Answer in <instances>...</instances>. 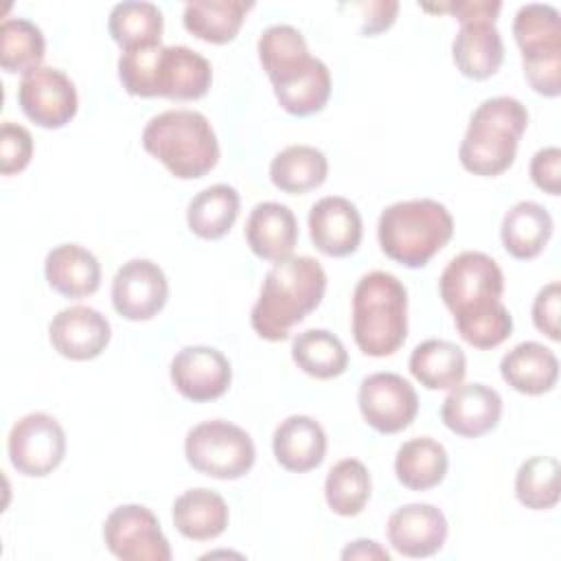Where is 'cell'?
Masks as SVG:
<instances>
[{
  "instance_id": "6da1fadb",
  "label": "cell",
  "mask_w": 561,
  "mask_h": 561,
  "mask_svg": "<svg viewBox=\"0 0 561 561\" xmlns=\"http://www.w3.org/2000/svg\"><path fill=\"white\" fill-rule=\"evenodd\" d=\"M438 291L467 344L486 351L511 335L513 318L502 305L504 274L489 254L467 250L454 256L438 278Z\"/></svg>"
},
{
  "instance_id": "7a4b0ae2",
  "label": "cell",
  "mask_w": 561,
  "mask_h": 561,
  "mask_svg": "<svg viewBox=\"0 0 561 561\" xmlns=\"http://www.w3.org/2000/svg\"><path fill=\"white\" fill-rule=\"evenodd\" d=\"M327 272L313 256H287L272 265L250 311L254 333L267 342H283L289 331L320 307Z\"/></svg>"
},
{
  "instance_id": "3957f363",
  "label": "cell",
  "mask_w": 561,
  "mask_h": 561,
  "mask_svg": "<svg viewBox=\"0 0 561 561\" xmlns=\"http://www.w3.org/2000/svg\"><path fill=\"white\" fill-rule=\"evenodd\" d=\"M454 234V217L445 204L419 197L386 206L377 221L381 252L405 265L423 267Z\"/></svg>"
},
{
  "instance_id": "277c9868",
  "label": "cell",
  "mask_w": 561,
  "mask_h": 561,
  "mask_svg": "<svg viewBox=\"0 0 561 561\" xmlns=\"http://www.w3.org/2000/svg\"><path fill=\"white\" fill-rule=\"evenodd\" d=\"M353 340L364 355L388 357L408 337V291L390 272L364 274L353 291Z\"/></svg>"
},
{
  "instance_id": "5b68a950",
  "label": "cell",
  "mask_w": 561,
  "mask_h": 561,
  "mask_svg": "<svg viewBox=\"0 0 561 561\" xmlns=\"http://www.w3.org/2000/svg\"><path fill=\"white\" fill-rule=\"evenodd\" d=\"M528 127V112L515 96L484 99L469 118L458 149L460 164L482 178L508 171L517 156V145Z\"/></svg>"
},
{
  "instance_id": "8992f818",
  "label": "cell",
  "mask_w": 561,
  "mask_h": 561,
  "mask_svg": "<svg viewBox=\"0 0 561 561\" xmlns=\"http://www.w3.org/2000/svg\"><path fill=\"white\" fill-rule=\"evenodd\" d=\"M142 147L160 160L171 175L195 180L215 169L219 142L208 118L195 110H167L142 129Z\"/></svg>"
},
{
  "instance_id": "52a82bcc",
  "label": "cell",
  "mask_w": 561,
  "mask_h": 561,
  "mask_svg": "<svg viewBox=\"0 0 561 561\" xmlns=\"http://www.w3.org/2000/svg\"><path fill=\"white\" fill-rule=\"evenodd\" d=\"M513 35L522 50L524 77L537 94H561V15L552 4L530 2L519 7Z\"/></svg>"
},
{
  "instance_id": "ba28073f",
  "label": "cell",
  "mask_w": 561,
  "mask_h": 561,
  "mask_svg": "<svg viewBox=\"0 0 561 561\" xmlns=\"http://www.w3.org/2000/svg\"><path fill=\"white\" fill-rule=\"evenodd\" d=\"M188 465L210 478L237 480L245 476L256 458L252 436L224 419L202 421L184 438Z\"/></svg>"
},
{
  "instance_id": "9c48e42d",
  "label": "cell",
  "mask_w": 561,
  "mask_h": 561,
  "mask_svg": "<svg viewBox=\"0 0 561 561\" xmlns=\"http://www.w3.org/2000/svg\"><path fill=\"white\" fill-rule=\"evenodd\" d=\"M7 451L18 473L44 478L53 473L66 456V432L59 421L46 412L24 414L9 432Z\"/></svg>"
},
{
  "instance_id": "30bf717a",
  "label": "cell",
  "mask_w": 561,
  "mask_h": 561,
  "mask_svg": "<svg viewBox=\"0 0 561 561\" xmlns=\"http://www.w3.org/2000/svg\"><path fill=\"white\" fill-rule=\"evenodd\" d=\"M103 541L123 561H169L173 557L158 517L142 504L116 506L105 517Z\"/></svg>"
},
{
  "instance_id": "8fae6325",
  "label": "cell",
  "mask_w": 561,
  "mask_h": 561,
  "mask_svg": "<svg viewBox=\"0 0 561 561\" xmlns=\"http://www.w3.org/2000/svg\"><path fill=\"white\" fill-rule=\"evenodd\" d=\"M18 103L35 125L44 129H59L75 118L79 96L72 79L64 70L39 66L22 75Z\"/></svg>"
},
{
  "instance_id": "7c38bea8",
  "label": "cell",
  "mask_w": 561,
  "mask_h": 561,
  "mask_svg": "<svg viewBox=\"0 0 561 561\" xmlns=\"http://www.w3.org/2000/svg\"><path fill=\"white\" fill-rule=\"evenodd\" d=\"M357 403L364 421L379 434H397L410 427L419 412L414 386L397 373H373L364 377Z\"/></svg>"
},
{
  "instance_id": "4fadbf2b",
  "label": "cell",
  "mask_w": 561,
  "mask_h": 561,
  "mask_svg": "<svg viewBox=\"0 0 561 561\" xmlns=\"http://www.w3.org/2000/svg\"><path fill=\"white\" fill-rule=\"evenodd\" d=\"M169 298V280L162 267L149 259L123 263L112 280V305L118 316L131 322L151 320Z\"/></svg>"
},
{
  "instance_id": "5bb4252c",
  "label": "cell",
  "mask_w": 561,
  "mask_h": 561,
  "mask_svg": "<svg viewBox=\"0 0 561 561\" xmlns=\"http://www.w3.org/2000/svg\"><path fill=\"white\" fill-rule=\"evenodd\" d=\"M171 383L195 403L219 399L232 381L228 357L213 346H184L171 359Z\"/></svg>"
},
{
  "instance_id": "9a60e30c",
  "label": "cell",
  "mask_w": 561,
  "mask_h": 561,
  "mask_svg": "<svg viewBox=\"0 0 561 561\" xmlns=\"http://www.w3.org/2000/svg\"><path fill=\"white\" fill-rule=\"evenodd\" d=\"M213 83L210 61L188 46H160L151 75V96L202 99Z\"/></svg>"
},
{
  "instance_id": "2e32d148",
  "label": "cell",
  "mask_w": 561,
  "mask_h": 561,
  "mask_svg": "<svg viewBox=\"0 0 561 561\" xmlns=\"http://www.w3.org/2000/svg\"><path fill=\"white\" fill-rule=\"evenodd\" d=\"M48 337L61 357L88 362L107 348L112 327L101 311L88 305H72L53 316L48 324Z\"/></svg>"
},
{
  "instance_id": "e0dca14e",
  "label": "cell",
  "mask_w": 561,
  "mask_h": 561,
  "mask_svg": "<svg viewBox=\"0 0 561 561\" xmlns=\"http://www.w3.org/2000/svg\"><path fill=\"white\" fill-rule=\"evenodd\" d=\"M447 519L440 508L425 502L399 506L386 524L390 546L410 559L436 554L447 539Z\"/></svg>"
},
{
  "instance_id": "ac0fdd59",
  "label": "cell",
  "mask_w": 561,
  "mask_h": 561,
  "mask_svg": "<svg viewBox=\"0 0 561 561\" xmlns=\"http://www.w3.org/2000/svg\"><path fill=\"white\" fill-rule=\"evenodd\" d=\"M307 224L313 245L327 256H348L362 243V215L346 197L327 195L318 199L309 210Z\"/></svg>"
},
{
  "instance_id": "d6986e66",
  "label": "cell",
  "mask_w": 561,
  "mask_h": 561,
  "mask_svg": "<svg viewBox=\"0 0 561 561\" xmlns=\"http://www.w3.org/2000/svg\"><path fill=\"white\" fill-rule=\"evenodd\" d=\"M502 416V397L480 381L458 383L440 405V419L458 436L478 438L497 427Z\"/></svg>"
},
{
  "instance_id": "ffe728a7",
  "label": "cell",
  "mask_w": 561,
  "mask_h": 561,
  "mask_svg": "<svg viewBox=\"0 0 561 561\" xmlns=\"http://www.w3.org/2000/svg\"><path fill=\"white\" fill-rule=\"evenodd\" d=\"M245 241L263 261L278 263L291 256L298 241V221L294 210L280 202H259L248 215Z\"/></svg>"
},
{
  "instance_id": "44dd1931",
  "label": "cell",
  "mask_w": 561,
  "mask_h": 561,
  "mask_svg": "<svg viewBox=\"0 0 561 561\" xmlns=\"http://www.w3.org/2000/svg\"><path fill=\"white\" fill-rule=\"evenodd\" d=\"M272 449L283 469L305 473L322 465L327 454V434L316 419L307 414H291L276 425Z\"/></svg>"
},
{
  "instance_id": "7402d4cb",
  "label": "cell",
  "mask_w": 561,
  "mask_h": 561,
  "mask_svg": "<svg viewBox=\"0 0 561 561\" xmlns=\"http://www.w3.org/2000/svg\"><path fill=\"white\" fill-rule=\"evenodd\" d=\"M451 57L456 68L469 79L493 77L504 61V42L495 22L476 20L460 24L451 42Z\"/></svg>"
},
{
  "instance_id": "603a6c76",
  "label": "cell",
  "mask_w": 561,
  "mask_h": 561,
  "mask_svg": "<svg viewBox=\"0 0 561 561\" xmlns=\"http://www.w3.org/2000/svg\"><path fill=\"white\" fill-rule=\"evenodd\" d=\"M502 379L522 394H543L557 386L559 359L552 348L528 340L513 346L500 362Z\"/></svg>"
},
{
  "instance_id": "cb8c5ba5",
  "label": "cell",
  "mask_w": 561,
  "mask_h": 561,
  "mask_svg": "<svg viewBox=\"0 0 561 561\" xmlns=\"http://www.w3.org/2000/svg\"><path fill=\"white\" fill-rule=\"evenodd\" d=\"M44 274L48 285L66 298L92 296L101 285L99 259L79 243H61L46 254Z\"/></svg>"
},
{
  "instance_id": "d4e9b609",
  "label": "cell",
  "mask_w": 561,
  "mask_h": 561,
  "mask_svg": "<svg viewBox=\"0 0 561 561\" xmlns=\"http://www.w3.org/2000/svg\"><path fill=\"white\" fill-rule=\"evenodd\" d=\"M175 530L193 541L219 537L230 519L226 500L210 489H188L175 497L171 508Z\"/></svg>"
},
{
  "instance_id": "484cf974",
  "label": "cell",
  "mask_w": 561,
  "mask_h": 561,
  "mask_svg": "<svg viewBox=\"0 0 561 561\" xmlns=\"http://www.w3.org/2000/svg\"><path fill=\"white\" fill-rule=\"evenodd\" d=\"M552 217L550 213L530 199L517 202L513 208L506 210L502 226H500V237L504 250L519 261L535 259L541 254V250L548 245L552 237Z\"/></svg>"
},
{
  "instance_id": "4316f807",
  "label": "cell",
  "mask_w": 561,
  "mask_h": 561,
  "mask_svg": "<svg viewBox=\"0 0 561 561\" xmlns=\"http://www.w3.org/2000/svg\"><path fill=\"white\" fill-rule=\"evenodd\" d=\"M412 377L427 390H451L467 375V357L462 348L449 340H425L410 355Z\"/></svg>"
},
{
  "instance_id": "83f0119b",
  "label": "cell",
  "mask_w": 561,
  "mask_h": 561,
  "mask_svg": "<svg viewBox=\"0 0 561 561\" xmlns=\"http://www.w3.org/2000/svg\"><path fill=\"white\" fill-rule=\"evenodd\" d=\"M447 467L449 458L445 447L430 436L405 440L394 456L397 480L412 491H427L438 486L447 476Z\"/></svg>"
},
{
  "instance_id": "f1b7e54d",
  "label": "cell",
  "mask_w": 561,
  "mask_h": 561,
  "mask_svg": "<svg viewBox=\"0 0 561 561\" xmlns=\"http://www.w3.org/2000/svg\"><path fill=\"white\" fill-rule=\"evenodd\" d=\"M252 7L243 0H193L184 7V28L202 42L228 44L237 37Z\"/></svg>"
},
{
  "instance_id": "f546056e",
  "label": "cell",
  "mask_w": 561,
  "mask_h": 561,
  "mask_svg": "<svg viewBox=\"0 0 561 561\" xmlns=\"http://www.w3.org/2000/svg\"><path fill=\"white\" fill-rule=\"evenodd\" d=\"M241 197L230 184H213L202 188L186 208L188 230L199 239H221L239 217Z\"/></svg>"
},
{
  "instance_id": "4dcf8cb0",
  "label": "cell",
  "mask_w": 561,
  "mask_h": 561,
  "mask_svg": "<svg viewBox=\"0 0 561 561\" xmlns=\"http://www.w3.org/2000/svg\"><path fill=\"white\" fill-rule=\"evenodd\" d=\"M272 85L276 101L287 114L309 116L324 110L331 96V72L322 59L311 57L302 70Z\"/></svg>"
},
{
  "instance_id": "1f68e13d",
  "label": "cell",
  "mask_w": 561,
  "mask_h": 561,
  "mask_svg": "<svg viewBox=\"0 0 561 561\" xmlns=\"http://www.w3.org/2000/svg\"><path fill=\"white\" fill-rule=\"evenodd\" d=\"M329 173L327 156L311 145H289L270 164V180L283 193L300 195L318 188Z\"/></svg>"
},
{
  "instance_id": "d6a6232c",
  "label": "cell",
  "mask_w": 561,
  "mask_h": 561,
  "mask_svg": "<svg viewBox=\"0 0 561 561\" xmlns=\"http://www.w3.org/2000/svg\"><path fill=\"white\" fill-rule=\"evenodd\" d=\"M256 50L259 61L272 83L287 79L311 61L302 33L291 24L267 26L259 37Z\"/></svg>"
},
{
  "instance_id": "836d02e7",
  "label": "cell",
  "mask_w": 561,
  "mask_h": 561,
  "mask_svg": "<svg viewBox=\"0 0 561 561\" xmlns=\"http://www.w3.org/2000/svg\"><path fill=\"white\" fill-rule=\"evenodd\" d=\"M162 28V11L153 2H118L107 18V31L123 50L160 44Z\"/></svg>"
},
{
  "instance_id": "e575fe53",
  "label": "cell",
  "mask_w": 561,
  "mask_h": 561,
  "mask_svg": "<svg viewBox=\"0 0 561 561\" xmlns=\"http://www.w3.org/2000/svg\"><path fill=\"white\" fill-rule=\"evenodd\" d=\"M291 359L302 373L316 379H333L348 368V353L342 340L327 329L298 333L291 344Z\"/></svg>"
},
{
  "instance_id": "d590c367",
  "label": "cell",
  "mask_w": 561,
  "mask_h": 561,
  "mask_svg": "<svg viewBox=\"0 0 561 561\" xmlns=\"http://www.w3.org/2000/svg\"><path fill=\"white\" fill-rule=\"evenodd\" d=\"M370 497V473L357 458L335 462L324 480V500L335 515L355 517Z\"/></svg>"
},
{
  "instance_id": "8d00e7d4",
  "label": "cell",
  "mask_w": 561,
  "mask_h": 561,
  "mask_svg": "<svg viewBox=\"0 0 561 561\" xmlns=\"http://www.w3.org/2000/svg\"><path fill=\"white\" fill-rule=\"evenodd\" d=\"M46 39L42 28L26 18H7L0 24V66L7 72H31L42 66Z\"/></svg>"
},
{
  "instance_id": "74e56055",
  "label": "cell",
  "mask_w": 561,
  "mask_h": 561,
  "mask_svg": "<svg viewBox=\"0 0 561 561\" xmlns=\"http://www.w3.org/2000/svg\"><path fill=\"white\" fill-rule=\"evenodd\" d=\"M515 495L530 511H548L559 504V460L554 456H533L524 460L515 476Z\"/></svg>"
},
{
  "instance_id": "f35d334b",
  "label": "cell",
  "mask_w": 561,
  "mask_h": 561,
  "mask_svg": "<svg viewBox=\"0 0 561 561\" xmlns=\"http://www.w3.org/2000/svg\"><path fill=\"white\" fill-rule=\"evenodd\" d=\"M33 158V136L26 127L4 121L0 127V173L13 175L28 167Z\"/></svg>"
},
{
  "instance_id": "ab89813d",
  "label": "cell",
  "mask_w": 561,
  "mask_h": 561,
  "mask_svg": "<svg viewBox=\"0 0 561 561\" xmlns=\"http://www.w3.org/2000/svg\"><path fill=\"white\" fill-rule=\"evenodd\" d=\"M559 302H561V285L557 280L543 285L533 302V322L535 327L548 335L550 340H561L559 329Z\"/></svg>"
},
{
  "instance_id": "60d3db41",
  "label": "cell",
  "mask_w": 561,
  "mask_h": 561,
  "mask_svg": "<svg viewBox=\"0 0 561 561\" xmlns=\"http://www.w3.org/2000/svg\"><path fill=\"white\" fill-rule=\"evenodd\" d=\"M530 178L548 195L561 193V149L543 147L530 160Z\"/></svg>"
},
{
  "instance_id": "b9f144b4",
  "label": "cell",
  "mask_w": 561,
  "mask_h": 561,
  "mask_svg": "<svg viewBox=\"0 0 561 561\" xmlns=\"http://www.w3.org/2000/svg\"><path fill=\"white\" fill-rule=\"evenodd\" d=\"M425 11H447L451 13L460 24L465 22H476V20H486L495 22L497 13L502 9V2L497 0H469V2H445V4H423Z\"/></svg>"
},
{
  "instance_id": "7bdbcfd3",
  "label": "cell",
  "mask_w": 561,
  "mask_h": 561,
  "mask_svg": "<svg viewBox=\"0 0 561 561\" xmlns=\"http://www.w3.org/2000/svg\"><path fill=\"white\" fill-rule=\"evenodd\" d=\"M362 11V35H377L392 26L399 13V2L394 0H375V2H357L353 4Z\"/></svg>"
},
{
  "instance_id": "ee69618b",
  "label": "cell",
  "mask_w": 561,
  "mask_h": 561,
  "mask_svg": "<svg viewBox=\"0 0 561 561\" xmlns=\"http://www.w3.org/2000/svg\"><path fill=\"white\" fill-rule=\"evenodd\" d=\"M342 559H379V561H390V554L386 548H381L373 539H355L342 550Z\"/></svg>"
}]
</instances>
